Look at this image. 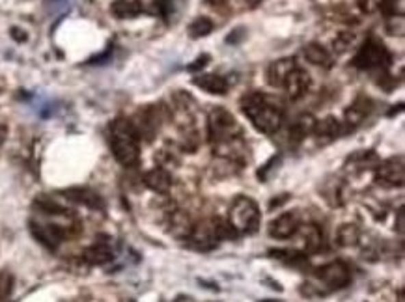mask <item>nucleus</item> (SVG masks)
Here are the masks:
<instances>
[{
    "label": "nucleus",
    "mask_w": 405,
    "mask_h": 302,
    "mask_svg": "<svg viewBox=\"0 0 405 302\" xmlns=\"http://www.w3.org/2000/svg\"><path fill=\"white\" fill-rule=\"evenodd\" d=\"M243 114L263 135H275L282 125V109L261 94H248L241 99Z\"/></svg>",
    "instance_id": "obj_2"
},
{
    "label": "nucleus",
    "mask_w": 405,
    "mask_h": 302,
    "mask_svg": "<svg viewBox=\"0 0 405 302\" xmlns=\"http://www.w3.org/2000/svg\"><path fill=\"white\" fill-rule=\"evenodd\" d=\"M304 58L314 66H323V68H330L332 66V58L330 55L317 43H310L304 47Z\"/></svg>",
    "instance_id": "obj_19"
},
{
    "label": "nucleus",
    "mask_w": 405,
    "mask_h": 302,
    "mask_svg": "<svg viewBox=\"0 0 405 302\" xmlns=\"http://www.w3.org/2000/svg\"><path fill=\"white\" fill-rule=\"evenodd\" d=\"M213 21L211 19H207V17H198V19H194V21L189 25V36L194 38V40H198V38H204L209 32H213Z\"/></svg>",
    "instance_id": "obj_22"
},
{
    "label": "nucleus",
    "mask_w": 405,
    "mask_h": 302,
    "mask_svg": "<svg viewBox=\"0 0 405 302\" xmlns=\"http://www.w3.org/2000/svg\"><path fill=\"white\" fill-rule=\"evenodd\" d=\"M209 138L215 146V153L226 159H239L245 155V144L241 138V127L232 112L226 109H213L209 114Z\"/></svg>",
    "instance_id": "obj_1"
},
{
    "label": "nucleus",
    "mask_w": 405,
    "mask_h": 302,
    "mask_svg": "<svg viewBox=\"0 0 405 302\" xmlns=\"http://www.w3.org/2000/svg\"><path fill=\"white\" fill-rule=\"evenodd\" d=\"M192 83L196 84L198 88H202L207 94H213V96H224L230 90V83H228L226 77L215 75V73H207V75L194 77Z\"/></svg>",
    "instance_id": "obj_13"
},
{
    "label": "nucleus",
    "mask_w": 405,
    "mask_h": 302,
    "mask_svg": "<svg viewBox=\"0 0 405 302\" xmlns=\"http://www.w3.org/2000/svg\"><path fill=\"white\" fill-rule=\"evenodd\" d=\"M66 198L75 202V204H81V206H86L90 209H103V200L97 193L90 191V189H69L66 191Z\"/></svg>",
    "instance_id": "obj_16"
},
{
    "label": "nucleus",
    "mask_w": 405,
    "mask_h": 302,
    "mask_svg": "<svg viewBox=\"0 0 405 302\" xmlns=\"http://www.w3.org/2000/svg\"><path fill=\"white\" fill-rule=\"evenodd\" d=\"M340 133H342V124L332 116L325 118L322 122H316L314 131H312V135L317 138L319 144H330L332 140H337Z\"/></svg>",
    "instance_id": "obj_12"
},
{
    "label": "nucleus",
    "mask_w": 405,
    "mask_h": 302,
    "mask_svg": "<svg viewBox=\"0 0 405 302\" xmlns=\"http://www.w3.org/2000/svg\"><path fill=\"white\" fill-rule=\"evenodd\" d=\"M353 43V34H348V32H343L335 40V51L337 53H343V51H348L350 45Z\"/></svg>",
    "instance_id": "obj_26"
},
{
    "label": "nucleus",
    "mask_w": 405,
    "mask_h": 302,
    "mask_svg": "<svg viewBox=\"0 0 405 302\" xmlns=\"http://www.w3.org/2000/svg\"><path fill=\"white\" fill-rule=\"evenodd\" d=\"M122 302H137V301H133V299H127V301H122Z\"/></svg>",
    "instance_id": "obj_30"
},
{
    "label": "nucleus",
    "mask_w": 405,
    "mask_h": 302,
    "mask_svg": "<svg viewBox=\"0 0 405 302\" xmlns=\"http://www.w3.org/2000/svg\"><path fill=\"white\" fill-rule=\"evenodd\" d=\"M207 60H209V56H207V55H202V56H200V58H198V60H196V62L191 64V66H189V71H198L200 68H204V66H206Z\"/></svg>",
    "instance_id": "obj_27"
},
{
    "label": "nucleus",
    "mask_w": 405,
    "mask_h": 302,
    "mask_svg": "<svg viewBox=\"0 0 405 302\" xmlns=\"http://www.w3.org/2000/svg\"><path fill=\"white\" fill-rule=\"evenodd\" d=\"M310 86V77L309 73L304 71V69H301L299 66H296V68L289 71L288 75H286V79H284V83H282L280 88L286 90V94H288L289 99H301L304 94H306V90H309Z\"/></svg>",
    "instance_id": "obj_11"
},
{
    "label": "nucleus",
    "mask_w": 405,
    "mask_h": 302,
    "mask_svg": "<svg viewBox=\"0 0 405 302\" xmlns=\"http://www.w3.org/2000/svg\"><path fill=\"white\" fill-rule=\"evenodd\" d=\"M112 260H114V252L107 241H97L96 245L86 248L84 252V261L88 265H107Z\"/></svg>",
    "instance_id": "obj_14"
},
{
    "label": "nucleus",
    "mask_w": 405,
    "mask_h": 302,
    "mask_svg": "<svg viewBox=\"0 0 405 302\" xmlns=\"http://www.w3.org/2000/svg\"><path fill=\"white\" fill-rule=\"evenodd\" d=\"M361 237L358 234L357 226H353V224H343L340 230H338V243L343 245V247H351V245H355Z\"/></svg>",
    "instance_id": "obj_24"
},
{
    "label": "nucleus",
    "mask_w": 405,
    "mask_h": 302,
    "mask_svg": "<svg viewBox=\"0 0 405 302\" xmlns=\"http://www.w3.org/2000/svg\"><path fill=\"white\" fill-rule=\"evenodd\" d=\"M8 137V129L4 127V125H0V146L4 144V140H6Z\"/></svg>",
    "instance_id": "obj_28"
},
{
    "label": "nucleus",
    "mask_w": 405,
    "mask_h": 302,
    "mask_svg": "<svg viewBox=\"0 0 405 302\" xmlns=\"http://www.w3.org/2000/svg\"><path fill=\"white\" fill-rule=\"evenodd\" d=\"M112 14L120 19H131L142 14V4L138 0H116L112 6Z\"/></svg>",
    "instance_id": "obj_20"
},
{
    "label": "nucleus",
    "mask_w": 405,
    "mask_h": 302,
    "mask_svg": "<svg viewBox=\"0 0 405 302\" xmlns=\"http://www.w3.org/2000/svg\"><path fill=\"white\" fill-rule=\"evenodd\" d=\"M261 2H265V0H245V4H248V6H250V8L260 6Z\"/></svg>",
    "instance_id": "obj_29"
},
{
    "label": "nucleus",
    "mask_w": 405,
    "mask_h": 302,
    "mask_svg": "<svg viewBox=\"0 0 405 302\" xmlns=\"http://www.w3.org/2000/svg\"><path fill=\"white\" fill-rule=\"evenodd\" d=\"M144 183L146 187H150L153 193L166 194L170 191L172 178L165 168H153L144 176Z\"/></svg>",
    "instance_id": "obj_17"
},
{
    "label": "nucleus",
    "mask_w": 405,
    "mask_h": 302,
    "mask_svg": "<svg viewBox=\"0 0 405 302\" xmlns=\"http://www.w3.org/2000/svg\"><path fill=\"white\" fill-rule=\"evenodd\" d=\"M353 64L358 69H376V68H387L391 64V53L387 51L383 42H379L376 38H370L364 43L361 51L355 56Z\"/></svg>",
    "instance_id": "obj_5"
},
{
    "label": "nucleus",
    "mask_w": 405,
    "mask_h": 302,
    "mask_svg": "<svg viewBox=\"0 0 405 302\" xmlns=\"http://www.w3.org/2000/svg\"><path fill=\"white\" fill-rule=\"evenodd\" d=\"M316 278L323 288H327L329 291H337L350 284L351 271L342 261H332V263H327V265L317 269Z\"/></svg>",
    "instance_id": "obj_6"
},
{
    "label": "nucleus",
    "mask_w": 405,
    "mask_h": 302,
    "mask_svg": "<svg viewBox=\"0 0 405 302\" xmlns=\"http://www.w3.org/2000/svg\"><path fill=\"white\" fill-rule=\"evenodd\" d=\"M376 181L389 189L404 185V159L392 157L381 163L376 170Z\"/></svg>",
    "instance_id": "obj_7"
},
{
    "label": "nucleus",
    "mask_w": 405,
    "mask_h": 302,
    "mask_svg": "<svg viewBox=\"0 0 405 302\" xmlns=\"http://www.w3.org/2000/svg\"><path fill=\"white\" fill-rule=\"evenodd\" d=\"M14 291V276L8 271L0 273V302H6Z\"/></svg>",
    "instance_id": "obj_25"
},
{
    "label": "nucleus",
    "mask_w": 405,
    "mask_h": 302,
    "mask_svg": "<svg viewBox=\"0 0 405 302\" xmlns=\"http://www.w3.org/2000/svg\"><path fill=\"white\" fill-rule=\"evenodd\" d=\"M322 243H323L322 230H319L317 226H314V224L306 228V235H304V247H306V250H309V252H316V250L322 248Z\"/></svg>",
    "instance_id": "obj_23"
},
{
    "label": "nucleus",
    "mask_w": 405,
    "mask_h": 302,
    "mask_svg": "<svg viewBox=\"0 0 405 302\" xmlns=\"http://www.w3.org/2000/svg\"><path fill=\"white\" fill-rule=\"evenodd\" d=\"M314 125H316L314 118H312V116H301L299 120H297L296 124L291 125V129H289V137H291V140H293V142H301L302 138L309 137V135H312V131H314Z\"/></svg>",
    "instance_id": "obj_21"
},
{
    "label": "nucleus",
    "mask_w": 405,
    "mask_h": 302,
    "mask_svg": "<svg viewBox=\"0 0 405 302\" xmlns=\"http://www.w3.org/2000/svg\"><path fill=\"white\" fill-rule=\"evenodd\" d=\"M371 110V101L366 99V97H358L355 103L351 105L350 109L345 110V124H348V129H355L357 125H361L364 122V118L370 114Z\"/></svg>",
    "instance_id": "obj_15"
},
{
    "label": "nucleus",
    "mask_w": 405,
    "mask_h": 302,
    "mask_svg": "<svg viewBox=\"0 0 405 302\" xmlns=\"http://www.w3.org/2000/svg\"><path fill=\"white\" fill-rule=\"evenodd\" d=\"M135 131H137L138 138H146V140H151L155 137V133L159 131V112L155 107H146L137 114L135 122H131Z\"/></svg>",
    "instance_id": "obj_10"
},
{
    "label": "nucleus",
    "mask_w": 405,
    "mask_h": 302,
    "mask_svg": "<svg viewBox=\"0 0 405 302\" xmlns=\"http://www.w3.org/2000/svg\"><path fill=\"white\" fill-rule=\"evenodd\" d=\"M228 224L234 228L237 235L256 234L261 224V213L258 204L248 196H237L230 206Z\"/></svg>",
    "instance_id": "obj_4"
},
{
    "label": "nucleus",
    "mask_w": 405,
    "mask_h": 302,
    "mask_svg": "<svg viewBox=\"0 0 405 302\" xmlns=\"http://www.w3.org/2000/svg\"><path fill=\"white\" fill-rule=\"evenodd\" d=\"M30 232L36 239L42 243L43 247H47L49 250H56L62 245V241L66 239V230L58 224H40V222H32L30 224Z\"/></svg>",
    "instance_id": "obj_9"
},
{
    "label": "nucleus",
    "mask_w": 405,
    "mask_h": 302,
    "mask_svg": "<svg viewBox=\"0 0 405 302\" xmlns=\"http://www.w3.org/2000/svg\"><path fill=\"white\" fill-rule=\"evenodd\" d=\"M140 138L129 120L118 118L110 125V148L120 165H137L140 157Z\"/></svg>",
    "instance_id": "obj_3"
},
{
    "label": "nucleus",
    "mask_w": 405,
    "mask_h": 302,
    "mask_svg": "<svg viewBox=\"0 0 405 302\" xmlns=\"http://www.w3.org/2000/svg\"><path fill=\"white\" fill-rule=\"evenodd\" d=\"M301 230V217L296 211H288L276 217L271 224H269V235L273 239H289L293 237Z\"/></svg>",
    "instance_id": "obj_8"
},
{
    "label": "nucleus",
    "mask_w": 405,
    "mask_h": 302,
    "mask_svg": "<svg viewBox=\"0 0 405 302\" xmlns=\"http://www.w3.org/2000/svg\"><path fill=\"white\" fill-rule=\"evenodd\" d=\"M297 64L293 58H284V60H278V62H273L267 69V83L275 88H280L284 79L288 75L291 69L296 68Z\"/></svg>",
    "instance_id": "obj_18"
}]
</instances>
